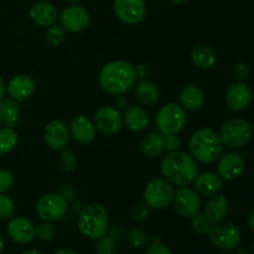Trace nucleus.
<instances>
[{
    "label": "nucleus",
    "mask_w": 254,
    "mask_h": 254,
    "mask_svg": "<svg viewBox=\"0 0 254 254\" xmlns=\"http://www.w3.org/2000/svg\"><path fill=\"white\" fill-rule=\"evenodd\" d=\"M161 175L171 185L189 186L198 175L196 160L185 151H170L160 164Z\"/></svg>",
    "instance_id": "1"
},
{
    "label": "nucleus",
    "mask_w": 254,
    "mask_h": 254,
    "mask_svg": "<svg viewBox=\"0 0 254 254\" xmlns=\"http://www.w3.org/2000/svg\"><path fill=\"white\" fill-rule=\"evenodd\" d=\"M135 67L123 60L111 61L99 72V84L109 94H123L135 86Z\"/></svg>",
    "instance_id": "2"
},
{
    "label": "nucleus",
    "mask_w": 254,
    "mask_h": 254,
    "mask_svg": "<svg viewBox=\"0 0 254 254\" xmlns=\"http://www.w3.org/2000/svg\"><path fill=\"white\" fill-rule=\"evenodd\" d=\"M190 155L202 164H212L221 158L223 143L217 131L211 128H201L191 135L189 141Z\"/></svg>",
    "instance_id": "3"
},
{
    "label": "nucleus",
    "mask_w": 254,
    "mask_h": 254,
    "mask_svg": "<svg viewBox=\"0 0 254 254\" xmlns=\"http://www.w3.org/2000/svg\"><path fill=\"white\" fill-rule=\"evenodd\" d=\"M77 226L87 238L97 240L106 235L109 228L108 211L99 202L88 203L79 213Z\"/></svg>",
    "instance_id": "4"
},
{
    "label": "nucleus",
    "mask_w": 254,
    "mask_h": 254,
    "mask_svg": "<svg viewBox=\"0 0 254 254\" xmlns=\"http://www.w3.org/2000/svg\"><path fill=\"white\" fill-rule=\"evenodd\" d=\"M188 122L186 111L176 103H168L161 107L156 113L155 124L159 133L163 135L178 134L184 129Z\"/></svg>",
    "instance_id": "5"
},
{
    "label": "nucleus",
    "mask_w": 254,
    "mask_h": 254,
    "mask_svg": "<svg viewBox=\"0 0 254 254\" xmlns=\"http://www.w3.org/2000/svg\"><path fill=\"white\" fill-rule=\"evenodd\" d=\"M173 185L164 178H155L144 189V202L153 210H164L173 203Z\"/></svg>",
    "instance_id": "6"
},
{
    "label": "nucleus",
    "mask_w": 254,
    "mask_h": 254,
    "mask_svg": "<svg viewBox=\"0 0 254 254\" xmlns=\"http://www.w3.org/2000/svg\"><path fill=\"white\" fill-rule=\"evenodd\" d=\"M253 127L245 119H231L221 129V140L223 145L231 149H240L248 144L252 138Z\"/></svg>",
    "instance_id": "7"
},
{
    "label": "nucleus",
    "mask_w": 254,
    "mask_h": 254,
    "mask_svg": "<svg viewBox=\"0 0 254 254\" xmlns=\"http://www.w3.org/2000/svg\"><path fill=\"white\" fill-rule=\"evenodd\" d=\"M68 210V205L64 196L57 193H47L41 196L36 202V213L42 221L54 222L61 220Z\"/></svg>",
    "instance_id": "8"
},
{
    "label": "nucleus",
    "mask_w": 254,
    "mask_h": 254,
    "mask_svg": "<svg viewBox=\"0 0 254 254\" xmlns=\"http://www.w3.org/2000/svg\"><path fill=\"white\" fill-rule=\"evenodd\" d=\"M208 235L211 243L223 251L236 250L240 246L242 238L240 228L232 223H216Z\"/></svg>",
    "instance_id": "9"
},
{
    "label": "nucleus",
    "mask_w": 254,
    "mask_h": 254,
    "mask_svg": "<svg viewBox=\"0 0 254 254\" xmlns=\"http://www.w3.org/2000/svg\"><path fill=\"white\" fill-rule=\"evenodd\" d=\"M173 205L175 211L184 217H192L200 212L201 198L195 189L181 186L174 192Z\"/></svg>",
    "instance_id": "10"
},
{
    "label": "nucleus",
    "mask_w": 254,
    "mask_h": 254,
    "mask_svg": "<svg viewBox=\"0 0 254 254\" xmlns=\"http://www.w3.org/2000/svg\"><path fill=\"white\" fill-rule=\"evenodd\" d=\"M113 9L117 17L127 25L139 24L146 14L144 0H114Z\"/></svg>",
    "instance_id": "11"
},
{
    "label": "nucleus",
    "mask_w": 254,
    "mask_h": 254,
    "mask_svg": "<svg viewBox=\"0 0 254 254\" xmlns=\"http://www.w3.org/2000/svg\"><path fill=\"white\" fill-rule=\"evenodd\" d=\"M94 126L106 135L119 133L124 126L123 116L114 107H102L94 114Z\"/></svg>",
    "instance_id": "12"
},
{
    "label": "nucleus",
    "mask_w": 254,
    "mask_h": 254,
    "mask_svg": "<svg viewBox=\"0 0 254 254\" xmlns=\"http://www.w3.org/2000/svg\"><path fill=\"white\" fill-rule=\"evenodd\" d=\"M60 21L66 31L78 34V32L84 31L89 26L91 16L84 7L78 6V5H71L61 12Z\"/></svg>",
    "instance_id": "13"
},
{
    "label": "nucleus",
    "mask_w": 254,
    "mask_h": 254,
    "mask_svg": "<svg viewBox=\"0 0 254 254\" xmlns=\"http://www.w3.org/2000/svg\"><path fill=\"white\" fill-rule=\"evenodd\" d=\"M69 138V128L62 121H52L45 126L44 140L52 150H64Z\"/></svg>",
    "instance_id": "14"
},
{
    "label": "nucleus",
    "mask_w": 254,
    "mask_h": 254,
    "mask_svg": "<svg viewBox=\"0 0 254 254\" xmlns=\"http://www.w3.org/2000/svg\"><path fill=\"white\" fill-rule=\"evenodd\" d=\"M252 89H251V87L248 84L243 83V82H238V83H235L228 87L225 96V101L227 107L235 112L245 111L252 103Z\"/></svg>",
    "instance_id": "15"
},
{
    "label": "nucleus",
    "mask_w": 254,
    "mask_h": 254,
    "mask_svg": "<svg viewBox=\"0 0 254 254\" xmlns=\"http://www.w3.org/2000/svg\"><path fill=\"white\" fill-rule=\"evenodd\" d=\"M246 168V161L240 153L231 151L221 156L217 165L218 175L225 180H236L243 174Z\"/></svg>",
    "instance_id": "16"
},
{
    "label": "nucleus",
    "mask_w": 254,
    "mask_h": 254,
    "mask_svg": "<svg viewBox=\"0 0 254 254\" xmlns=\"http://www.w3.org/2000/svg\"><path fill=\"white\" fill-rule=\"evenodd\" d=\"M35 81L26 74H17L9 81L6 92L11 99L16 102H25L34 94Z\"/></svg>",
    "instance_id": "17"
},
{
    "label": "nucleus",
    "mask_w": 254,
    "mask_h": 254,
    "mask_svg": "<svg viewBox=\"0 0 254 254\" xmlns=\"http://www.w3.org/2000/svg\"><path fill=\"white\" fill-rule=\"evenodd\" d=\"M7 235L19 245H27L35 238V226L25 217H15L7 225Z\"/></svg>",
    "instance_id": "18"
},
{
    "label": "nucleus",
    "mask_w": 254,
    "mask_h": 254,
    "mask_svg": "<svg viewBox=\"0 0 254 254\" xmlns=\"http://www.w3.org/2000/svg\"><path fill=\"white\" fill-rule=\"evenodd\" d=\"M96 126L86 116H78L69 126V134L79 144H89L96 138Z\"/></svg>",
    "instance_id": "19"
},
{
    "label": "nucleus",
    "mask_w": 254,
    "mask_h": 254,
    "mask_svg": "<svg viewBox=\"0 0 254 254\" xmlns=\"http://www.w3.org/2000/svg\"><path fill=\"white\" fill-rule=\"evenodd\" d=\"M30 17L40 27H49L56 24L59 12L55 5L47 1L36 2L30 10Z\"/></svg>",
    "instance_id": "20"
},
{
    "label": "nucleus",
    "mask_w": 254,
    "mask_h": 254,
    "mask_svg": "<svg viewBox=\"0 0 254 254\" xmlns=\"http://www.w3.org/2000/svg\"><path fill=\"white\" fill-rule=\"evenodd\" d=\"M193 186L198 195L213 196L222 190L223 180L218 174L207 171L196 176L193 180Z\"/></svg>",
    "instance_id": "21"
},
{
    "label": "nucleus",
    "mask_w": 254,
    "mask_h": 254,
    "mask_svg": "<svg viewBox=\"0 0 254 254\" xmlns=\"http://www.w3.org/2000/svg\"><path fill=\"white\" fill-rule=\"evenodd\" d=\"M228 212H230V202L225 196L218 193L211 196L203 208V213L212 223L222 222L227 217Z\"/></svg>",
    "instance_id": "22"
},
{
    "label": "nucleus",
    "mask_w": 254,
    "mask_h": 254,
    "mask_svg": "<svg viewBox=\"0 0 254 254\" xmlns=\"http://www.w3.org/2000/svg\"><path fill=\"white\" fill-rule=\"evenodd\" d=\"M179 98H180V106L189 112L198 111L205 103V93L200 87L195 84L184 87Z\"/></svg>",
    "instance_id": "23"
},
{
    "label": "nucleus",
    "mask_w": 254,
    "mask_h": 254,
    "mask_svg": "<svg viewBox=\"0 0 254 254\" xmlns=\"http://www.w3.org/2000/svg\"><path fill=\"white\" fill-rule=\"evenodd\" d=\"M123 121L131 131H141L148 127L150 118L145 108L139 106H130L124 112Z\"/></svg>",
    "instance_id": "24"
},
{
    "label": "nucleus",
    "mask_w": 254,
    "mask_h": 254,
    "mask_svg": "<svg viewBox=\"0 0 254 254\" xmlns=\"http://www.w3.org/2000/svg\"><path fill=\"white\" fill-rule=\"evenodd\" d=\"M20 116H21V111H20L19 102L11 98H4L0 101V118L5 127H9V128L17 127Z\"/></svg>",
    "instance_id": "25"
},
{
    "label": "nucleus",
    "mask_w": 254,
    "mask_h": 254,
    "mask_svg": "<svg viewBox=\"0 0 254 254\" xmlns=\"http://www.w3.org/2000/svg\"><path fill=\"white\" fill-rule=\"evenodd\" d=\"M158 86L154 82L148 81V79H141L135 86V96L138 101L144 106H153L159 99Z\"/></svg>",
    "instance_id": "26"
},
{
    "label": "nucleus",
    "mask_w": 254,
    "mask_h": 254,
    "mask_svg": "<svg viewBox=\"0 0 254 254\" xmlns=\"http://www.w3.org/2000/svg\"><path fill=\"white\" fill-rule=\"evenodd\" d=\"M191 61L197 68L208 69L215 66L217 56L211 47L202 45V46H197L193 49L192 54H191Z\"/></svg>",
    "instance_id": "27"
},
{
    "label": "nucleus",
    "mask_w": 254,
    "mask_h": 254,
    "mask_svg": "<svg viewBox=\"0 0 254 254\" xmlns=\"http://www.w3.org/2000/svg\"><path fill=\"white\" fill-rule=\"evenodd\" d=\"M165 150L164 135L161 133H150L141 141V151L148 158H158Z\"/></svg>",
    "instance_id": "28"
},
{
    "label": "nucleus",
    "mask_w": 254,
    "mask_h": 254,
    "mask_svg": "<svg viewBox=\"0 0 254 254\" xmlns=\"http://www.w3.org/2000/svg\"><path fill=\"white\" fill-rule=\"evenodd\" d=\"M17 140H19V136L14 128H9V127L0 128V155L14 150Z\"/></svg>",
    "instance_id": "29"
},
{
    "label": "nucleus",
    "mask_w": 254,
    "mask_h": 254,
    "mask_svg": "<svg viewBox=\"0 0 254 254\" xmlns=\"http://www.w3.org/2000/svg\"><path fill=\"white\" fill-rule=\"evenodd\" d=\"M149 235L144 230L134 228L127 233V243L131 248H143L149 243Z\"/></svg>",
    "instance_id": "30"
},
{
    "label": "nucleus",
    "mask_w": 254,
    "mask_h": 254,
    "mask_svg": "<svg viewBox=\"0 0 254 254\" xmlns=\"http://www.w3.org/2000/svg\"><path fill=\"white\" fill-rule=\"evenodd\" d=\"M45 36H46V41L51 46H59L66 40V30L62 25L54 24L47 27Z\"/></svg>",
    "instance_id": "31"
},
{
    "label": "nucleus",
    "mask_w": 254,
    "mask_h": 254,
    "mask_svg": "<svg viewBox=\"0 0 254 254\" xmlns=\"http://www.w3.org/2000/svg\"><path fill=\"white\" fill-rule=\"evenodd\" d=\"M117 248H118L117 241L109 237L108 235H104L96 240L94 250H96L97 254H116Z\"/></svg>",
    "instance_id": "32"
},
{
    "label": "nucleus",
    "mask_w": 254,
    "mask_h": 254,
    "mask_svg": "<svg viewBox=\"0 0 254 254\" xmlns=\"http://www.w3.org/2000/svg\"><path fill=\"white\" fill-rule=\"evenodd\" d=\"M192 221H191V226H192V230L196 233H200V235H208L210 231L212 230L213 223L208 220L205 216V213H196L195 216H192Z\"/></svg>",
    "instance_id": "33"
},
{
    "label": "nucleus",
    "mask_w": 254,
    "mask_h": 254,
    "mask_svg": "<svg viewBox=\"0 0 254 254\" xmlns=\"http://www.w3.org/2000/svg\"><path fill=\"white\" fill-rule=\"evenodd\" d=\"M55 236H56V228L51 222L45 221L35 227V237H37L42 242H50L54 240Z\"/></svg>",
    "instance_id": "34"
},
{
    "label": "nucleus",
    "mask_w": 254,
    "mask_h": 254,
    "mask_svg": "<svg viewBox=\"0 0 254 254\" xmlns=\"http://www.w3.org/2000/svg\"><path fill=\"white\" fill-rule=\"evenodd\" d=\"M60 165H61L62 170L66 171V173L73 171L77 166V156L74 151L66 148L61 150V154H60Z\"/></svg>",
    "instance_id": "35"
},
{
    "label": "nucleus",
    "mask_w": 254,
    "mask_h": 254,
    "mask_svg": "<svg viewBox=\"0 0 254 254\" xmlns=\"http://www.w3.org/2000/svg\"><path fill=\"white\" fill-rule=\"evenodd\" d=\"M15 212V203L4 192H0V220H7Z\"/></svg>",
    "instance_id": "36"
},
{
    "label": "nucleus",
    "mask_w": 254,
    "mask_h": 254,
    "mask_svg": "<svg viewBox=\"0 0 254 254\" xmlns=\"http://www.w3.org/2000/svg\"><path fill=\"white\" fill-rule=\"evenodd\" d=\"M151 208L145 202H139L131 208V217L136 222H145L150 217Z\"/></svg>",
    "instance_id": "37"
},
{
    "label": "nucleus",
    "mask_w": 254,
    "mask_h": 254,
    "mask_svg": "<svg viewBox=\"0 0 254 254\" xmlns=\"http://www.w3.org/2000/svg\"><path fill=\"white\" fill-rule=\"evenodd\" d=\"M14 185V175L6 169H0V192H6Z\"/></svg>",
    "instance_id": "38"
},
{
    "label": "nucleus",
    "mask_w": 254,
    "mask_h": 254,
    "mask_svg": "<svg viewBox=\"0 0 254 254\" xmlns=\"http://www.w3.org/2000/svg\"><path fill=\"white\" fill-rule=\"evenodd\" d=\"M164 146L168 151H176L181 148V140L176 134L164 135Z\"/></svg>",
    "instance_id": "39"
},
{
    "label": "nucleus",
    "mask_w": 254,
    "mask_h": 254,
    "mask_svg": "<svg viewBox=\"0 0 254 254\" xmlns=\"http://www.w3.org/2000/svg\"><path fill=\"white\" fill-rule=\"evenodd\" d=\"M145 254H173L170 248L168 246L163 245L159 241H154L146 250Z\"/></svg>",
    "instance_id": "40"
},
{
    "label": "nucleus",
    "mask_w": 254,
    "mask_h": 254,
    "mask_svg": "<svg viewBox=\"0 0 254 254\" xmlns=\"http://www.w3.org/2000/svg\"><path fill=\"white\" fill-rule=\"evenodd\" d=\"M250 67H248V64H237L235 67H233V74H235V77L237 79H240V81H245V79L248 78V76H250Z\"/></svg>",
    "instance_id": "41"
},
{
    "label": "nucleus",
    "mask_w": 254,
    "mask_h": 254,
    "mask_svg": "<svg viewBox=\"0 0 254 254\" xmlns=\"http://www.w3.org/2000/svg\"><path fill=\"white\" fill-rule=\"evenodd\" d=\"M135 72L136 77H139V78H145V77L149 76V73H150V67H149L148 64H139L135 68Z\"/></svg>",
    "instance_id": "42"
},
{
    "label": "nucleus",
    "mask_w": 254,
    "mask_h": 254,
    "mask_svg": "<svg viewBox=\"0 0 254 254\" xmlns=\"http://www.w3.org/2000/svg\"><path fill=\"white\" fill-rule=\"evenodd\" d=\"M5 93H6V86H5L4 79L0 77V101H1V99H4Z\"/></svg>",
    "instance_id": "43"
},
{
    "label": "nucleus",
    "mask_w": 254,
    "mask_h": 254,
    "mask_svg": "<svg viewBox=\"0 0 254 254\" xmlns=\"http://www.w3.org/2000/svg\"><path fill=\"white\" fill-rule=\"evenodd\" d=\"M55 254H77L73 250H69V248H61L57 252H55Z\"/></svg>",
    "instance_id": "44"
},
{
    "label": "nucleus",
    "mask_w": 254,
    "mask_h": 254,
    "mask_svg": "<svg viewBox=\"0 0 254 254\" xmlns=\"http://www.w3.org/2000/svg\"><path fill=\"white\" fill-rule=\"evenodd\" d=\"M248 225H250V227L254 231V210L250 213V216H248Z\"/></svg>",
    "instance_id": "45"
},
{
    "label": "nucleus",
    "mask_w": 254,
    "mask_h": 254,
    "mask_svg": "<svg viewBox=\"0 0 254 254\" xmlns=\"http://www.w3.org/2000/svg\"><path fill=\"white\" fill-rule=\"evenodd\" d=\"M235 254H251V253L248 252V251L246 250V248H238V250L236 251Z\"/></svg>",
    "instance_id": "46"
},
{
    "label": "nucleus",
    "mask_w": 254,
    "mask_h": 254,
    "mask_svg": "<svg viewBox=\"0 0 254 254\" xmlns=\"http://www.w3.org/2000/svg\"><path fill=\"white\" fill-rule=\"evenodd\" d=\"M22 254H42V253L39 252V251H36V250H29V251H25Z\"/></svg>",
    "instance_id": "47"
},
{
    "label": "nucleus",
    "mask_w": 254,
    "mask_h": 254,
    "mask_svg": "<svg viewBox=\"0 0 254 254\" xmlns=\"http://www.w3.org/2000/svg\"><path fill=\"white\" fill-rule=\"evenodd\" d=\"M2 250H4V240H2V237L0 236V253L2 252Z\"/></svg>",
    "instance_id": "48"
},
{
    "label": "nucleus",
    "mask_w": 254,
    "mask_h": 254,
    "mask_svg": "<svg viewBox=\"0 0 254 254\" xmlns=\"http://www.w3.org/2000/svg\"><path fill=\"white\" fill-rule=\"evenodd\" d=\"M173 2H175V4H184L185 1H188V0H171Z\"/></svg>",
    "instance_id": "49"
},
{
    "label": "nucleus",
    "mask_w": 254,
    "mask_h": 254,
    "mask_svg": "<svg viewBox=\"0 0 254 254\" xmlns=\"http://www.w3.org/2000/svg\"><path fill=\"white\" fill-rule=\"evenodd\" d=\"M67 1H71V2H77V1H81V0H67Z\"/></svg>",
    "instance_id": "50"
},
{
    "label": "nucleus",
    "mask_w": 254,
    "mask_h": 254,
    "mask_svg": "<svg viewBox=\"0 0 254 254\" xmlns=\"http://www.w3.org/2000/svg\"><path fill=\"white\" fill-rule=\"evenodd\" d=\"M1 124H2V122H1V118H0V127H1Z\"/></svg>",
    "instance_id": "51"
},
{
    "label": "nucleus",
    "mask_w": 254,
    "mask_h": 254,
    "mask_svg": "<svg viewBox=\"0 0 254 254\" xmlns=\"http://www.w3.org/2000/svg\"><path fill=\"white\" fill-rule=\"evenodd\" d=\"M253 253H254V245H253Z\"/></svg>",
    "instance_id": "52"
}]
</instances>
